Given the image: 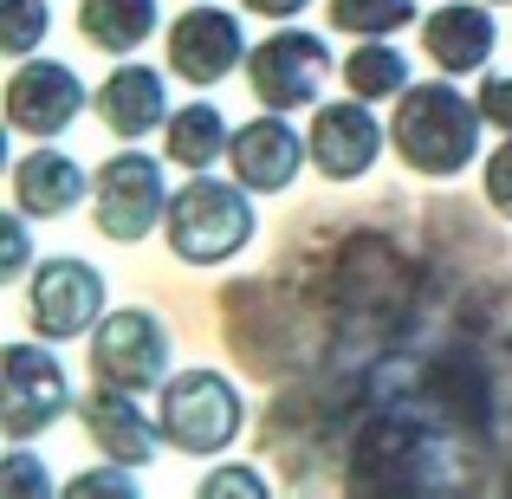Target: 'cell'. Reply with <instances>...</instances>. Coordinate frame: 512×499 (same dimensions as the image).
I'll use <instances>...</instances> for the list:
<instances>
[{"mask_svg":"<svg viewBox=\"0 0 512 499\" xmlns=\"http://www.w3.org/2000/svg\"><path fill=\"white\" fill-rule=\"evenodd\" d=\"M480 117L474 104L454 85H415L396 98V117H389V137H396L402 163L422 175H454L467 169V156L480 150Z\"/></svg>","mask_w":512,"mask_h":499,"instance_id":"cell-1","label":"cell"},{"mask_svg":"<svg viewBox=\"0 0 512 499\" xmlns=\"http://www.w3.org/2000/svg\"><path fill=\"white\" fill-rule=\"evenodd\" d=\"M253 240V208H247V182H214V175H195L188 188L169 195V247L182 253L188 266H214L234 260Z\"/></svg>","mask_w":512,"mask_h":499,"instance_id":"cell-2","label":"cell"},{"mask_svg":"<svg viewBox=\"0 0 512 499\" xmlns=\"http://www.w3.org/2000/svg\"><path fill=\"white\" fill-rule=\"evenodd\" d=\"M163 435L182 454H221L240 435V396L227 376L188 370L163 389Z\"/></svg>","mask_w":512,"mask_h":499,"instance_id":"cell-3","label":"cell"},{"mask_svg":"<svg viewBox=\"0 0 512 499\" xmlns=\"http://www.w3.org/2000/svg\"><path fill=\"white\" fill-rule=\"evenodd\" d=\"M65 402H72V389H65L59 357H46L33 344H7V357H0V428L13 441H26L59 422Z\"/></svg>","mask_w":512,"mask_h":499,"instance_id":"cell-4","label":"cell"},{"mask_svg":"<svg viewBox=\"0 0 512 499\" xmlns=\"http://www.w3.org/2000/svg\"><path fill=\"white\" fill-rule=\"evenodd\" d=\"M163 208H169V188H163V163L156 156L124 150L98 169V227L111 240H143Z\"/></svg>","mask_w":512,"mask_h":499,"instance_id":"cell-5","label":"cell"},{"mask_svg":"<svg viewBox=\"0 0 512 499\" xmlns=\"http://www.w3.org/2000/svg\"><path fill=\"white\" fill-rule=\"evenodd\" d=\"M325 65H331L325 39H312V33H273V39H260V52L247 59L253 98H260L266 111H299V104L318 98Z\"/></svg>","mask_w":512,"mask_h":499,"instance_id":"cell-6","label":"cell"},{"mask_svg":"<svg viewBox=\"0 0 512 499\" xmlns=\"http://www.w3.org/2000/svg\"><path fill=\"white\" fill-rule=\"evenodd\" d=\"M91 370L98 383L117 389H150L156 376L169 370V337L150 312H111L91 337Z\"/></svg>","mask_w":512,"mask_h":499,"instance_id":"cell-7","label":"cell"},{"mask_svg":"<svg viewBox=\"0 0 512 499\" xmlns=\"http://www.w3.org/2000/svg\"><path fill=\"white\" fill-rule=\"evenodd\" d=\"M98 312H104V279L85 260H52L33 273L26 318H33L39 337H78V331L98 325Z\"/></svg>","mask_w":512,"mask_h":499,"instance_id":"cell-8","label":"cell"},{"mask_svg":"<svg viewBox=\"0 0 512 499\" xmlns=\"http://www.w3.org/2000/svg\"><path fill=\"white\" fill-rule=\"evenodd\" d=\"M78 111H85V85H78L72 65L33 59V65L13 72V85H7V124L13 130H26V137H59Z\"/></svg>","mask_w":512,"mask_h":499,"instance_id":"cell-9","label":"cell"},{"mask_svg":"<svg viewBox=\"0 0 512 499\" xmlns=\"http://www.w3.org/2000/svg\"><path fill=\"white\" fill-rule=\"evenodd\" d=\"M169 65L188 85H221L240 65V20L221 7H188L169 26Z\"/></svg>","mask_w":512,"mask_h":499,"instance_id":"cell-10","label":"cell"},{"mask_svg":"<svg viewBox=\"0 0 512 499\" xmlns=\"http://www.w3.org/2000/svg\"><path fill=\"white\" fill-rule=\"evenodd\" d=\"M305 150H312V143H305L286 117H253L247 130H234L227 163H234V182H247L253 195H279V188L299 175Z\"/></svg>","mask_w":512,"mask_h":499,"instance_id":"cell-11","label":"cell"},{"mask_svg":"<svg viewBox=\"0 0 512 499\" xmlns=\"http://www.w3.org/2000/svg\"><path fill=\"white\" fill-rule=\"evenodd\" d=\"M312 163L331 175V182H350V175H363L376 163V150H383V130H376L370 117V98H350V104H325V111L312 117Z\"/></svg>","mask_w":512,"mask_h":499,"instance_id":"cell-12","label":"cell"},{"mask_svg":"<svg viewBox=\"0 0 512 499\" xmlns=\"http://www.w3.org/2000/svg\"><path fill=\"white\" fill-rule=\"evenodd\" d=\"M78 415H85V428H91V441H98L111 461H124V467H143L156 454V428H150V415L137 409V402L124 396L117 383H98L85 402H78Z\"/></svg>","mask_w":512,"mask_h":499,"instance_id":"cell-13","label":"cell"},{"mask_svg":"<svg viewBox=\"0 0 512 499\" xmlns=\"http://www.w3.org/2000/svg\"><path fill=\"white\" fill-rule=\"evenodd\" d=\"M422 46L441 72H480L493 59V46H500V33H493V20L480 7L454 0V7H435L422 20Z\"/></svg>","mask_w":512,"mask_h":499,"instance_id":"cell-14","label":"cell"},{"mask_svg":"<svg viewBox=\"0 0 512 499\" xmlns=\"http://www.w3.org/2000/svg\"><path fill=\"white\" fill-rule=\"evenodd\" d=\"M98 111H104V124H111L117 137H143V130H156L169 117L163 78H156L150 65H117V72L104 78V91H98Z\"/></svg>","mask_w":512,"mask_h":499,"instance_id":"cell-15","label":"cell"},{"mask_svg":"<svg viewBox=\"0 0 512 499\" xmlns=\"http://www.w3.org/2000/svg\"><path fill=\"white\" fill-rule=\"evenodd\" d=\"M78 195H85V175H78L72 156L33 150L13 169V201H20V214H72Z\"/></svg>","mask_w":512,"mask_h":499,"instance_id":"cell-16","label":"cell"},{"mask_svg":"<svg viewBox=\"0 0 512 499\" xmlns=\"http://www.w3.org/2000/svg\"><path fill=\"white\" fill-rule=\"evenodd\" d=\"M78 33L98 52H137L156 33V0H85L78 7Z\"/></svg>","mask_w":512,"mask_h":499,"instance_id":"cell-17","label":"cell"},{"mask_svg":"<svg viewBox=\"0 0 512 499\" xmlns=\"http://www.w3.org/2000/svg\"><path fill=\"white\" fill-rule=\"evenodd\" d=\"M227 117L214 111V104H182V111L169 117V163L182 169H208L214 156H227Z\"/></svg>","mask_w":512,"mask_h":499,"instance_id":"cell-18","label":"cell"},{"mask_svg":"<svg viewBox=\"0 0 512 499\" xmlns=\"http://www.w3.org/2000/svg\"><path fill=\"white\" fill-rule=\"evenodd\" d=\"M344 85L357 91V98H402V91H409V65H402L396 46L363 39V46L344 59Z\"/></svg>","mask_w":512,"mask_h":499,"instance_id":"cell-19","label":"cell"},{"mask_svg":"<svg viewBox=\"0 0 512 499\" xmlns=\"http://www.w3.org/2000/svg\"><path fill=\"white\" fill-rule=\"evenodd\" d=\"M415 20V0H331V26H344V33H396V26Z\"/></svg>","mask_w":512,"mask_h":499,"instance_id":"cell-20","label":"cell"},{"mask_svg":"<svg viewBox=\"0 0 512 499\" xmlns=\"http://www.w3.org/2000/svg\"><path fill=\"white\" fill-rule=\"evenodd\" d=\"M0 7H7V33H0L7 52H33L46 39V0H0Z\"/></svg>","mask_w":512,"mask_h":499,"instance_id":"cell-21","label":"cell"},{"mask_svg":"<svg viewBox=\"0 0 512 499\" xmlns=\"http://www.w3.org/2000/svg\"><path fill=\"white\" fill-rule=\"evenodd\" d=\"M480 111H487V124H500L512 137V78H487V91H480Z\"/></svg>","mask_w":512,"mask_h":499,"instance_id":"cell-22","label":"cell"},{"mask_svg":"<svg viewBox=\"0 0 512 499\" xmlns=\"http://www.w3.org/2000/svg\"><path fill=\"white\" fill-rule=\"evenodd\" d=\"M487 195H493V208H500V214H512V143L487 163Z\"/></svg>","mask_w":512,"mask_h":499,"instance_id":"cell-23","label":"cell"},{"mask_svg":"<svg viewBox=\"0 0 512 499\" xmlns=\"http://www.w3.org/2000/svg\"><path fill=\"white\" fill-rule=\"evenodd\" d=\"M0 273L7 279L26 273V227L20 221H7V234H0Z\"/></svg>","mask_w":512,"mask_h":499,"instance_id":"cell-24","label":"cell"},{"mask_svg":"<svg viewBox=\"0 0 512 499\" xmlns=\"http://www.w3.org/2000/svg\"><path fill=\"white\" fill-rule=\"evenodd\" d=\"M72 493H137V480L117 474V467H98V474H78Z\"/></svg>","mask_w":512,"mask_h":499,"instance_id":"cell-25","label":"cell"},{"mask_svg":"<svg viewBox=\"0 0 512 499\" xmlns=\"http://www.w3.org/2000/svg\"><path fill=\"white\" fill-rule=\"evenodd\" d=\"M0 487H7V493H46V480H39V467L26 461V454H13V467L0 474Z\"/></svg>","mask_w":512,"mask_h":499,"instance_id":"cell-26","label":"cell"},{"mask_svg":"<svg viewBox=\"0 0 512 499\" xmlns=\"http://www.w3.org/2000/svg\"><path fill=\"white\" fill-rule=\"evenodd\" d=\"M208 493H266L260 474H208Z\"/></svg>","mask_w":512,"mask_h":499,"instance_id":"cell-27","label":"cell"},{"mask_svg":"<svg viewBox=\"0 0 512 499\" xmlns=\"http://www.w3.org/2000/svg\"><path fill=\"white\" fill-rule=\"evenodd\" d=\"M253 13H266V20H286V13H299L305 0H247Z\"/></svg>","mask_w":512,"mask_h":499,"instance_id":"cell-28","label":"cell"}]
</instances>
